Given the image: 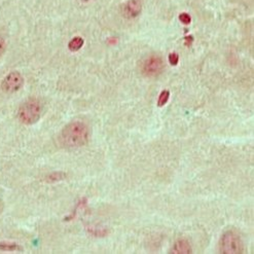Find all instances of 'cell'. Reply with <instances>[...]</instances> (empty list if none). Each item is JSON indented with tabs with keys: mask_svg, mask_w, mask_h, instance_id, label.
I'll return each mask as SVG.
<instances>
[{
	"mask_svg": "<svg viewBox=\"0 0 254 254\" xmlns=\"http://www.w3.org/2000/svg\"><path fill=\"white\" fill-rule=\"evenodd\" d=\"M89 138V127L81 121H74L65 126L60 135L61 143L67 148H78L86 145Z\"/></svg>",
	"mask_w": 254,
	"mask_h": 254,
	"instance_id": "6da1fadb",
	"label": "cell"
},
{
	"mask_svg": "<svg viewBox=\"0 0 254 254\" xmlns=\"http://www.w3.org/2000/svg\"><path fill=\"white\" fill-rule=\"evenodd\" d=\"M41 116V104L35 98L28 99L19 108V120L25 125L37 123Z\"/></svg>",
	"mask_w": 254,
	"mask_h": 254,
	"instance_id": "7a4b0ae2",
	"label": "cell"
},
{
	"mask_svg": "<svg viewBox=\"0 0 254 254\" xmlns=\"http://www.w3.org/2000/svg\"><path fill=\"white\" fill-rule=\"evenodd\" d=\"M219 250L222 254H240L243 253L244 246L241 238L235 232H225L219 241Z\"/></svg>",
	"mask_w": 254,
	"mask_h": 254,
	"instance_id": "3957f363",
	"label": "cell"
},
{
	"mask_svg": "<svg viewBox=\"0 0 254 254\" xmlns=\"http://www.w3.org/2000/svg\"><path fill=\"white\" fill-rule=\"evenodd\" d=\"M164 69V61L157 55H152L148 57L141 66V71L146 76L152 77V76H158L162 73Z\"/></svg>",
	"mask_w": 254,
	"mask_h": 254,
	"instance_id": "277c9868",
	"label": "cell"
},
{
	"mask_svg": "<svg viewBox=\"0 0 254 254\" xmlns=\"http://www.w3.org/2000/svg\"><path fill=\"white\" fill-rule=\"evenodd\" d=\"M23 83H24V78L22 74L18 71H12L4 77L1 83V87H2V90L5 91L6 93H15V92H18L23 87Z\"/></svg>",
	"mask_w": 254,
	"mask_h": 254,
	"instance_id": "5b68a950",
	"label": "cell"
},
{
	"mask_svg": "<svg viewBox=\"0 0 254 254\" xmlns=\"http://www.w3.org/2000/svg\"><path fill=\"white\" fill-rule=\"evenodd\" d=\"M123 11L126 18H137L142 11V0H128L124 5Z\"/></svg>",
	"mask_w": 254,
	"mask_h": 254,
	"instance_id": "8992f818",
	"label": "cell"
},
{
	"mask_svg": "<svg viewBox=\"0 0 254 254\" xmlns=\"http://www.w3.org/2000/svg\"><path fill=\"white\" fill-rule=\"evenodd\" d=\"M171 253L174 254H190L192 253V248L190 246V244L189 243V241L187 240H178L177 242H175V244L173 245L172 249H171Z\"/></svg>",
	"mask_w": 254,
	"mask_h": 254,
	"instance_id": "52a82bcc",
	"label": "cell"
},
{
	"mask_svg": "<svg viewBox=\"0 0 254 254\" xmlns=\"http://www.w3.org/2000/svg\"><path fill=\"white\" fill-rule=\"evenodd\" d=\"M83 44H84L83 38H81L79 36H76V37L72 38L71 40L69 41L68 49L71 51V52H77V51H79L82 48Z\"/></svg>",
	"mask_w": 254,
	"mask_h": 254,
	"instance_id": "ba28073f",
	"label": "cell"
},
{
	"mask_svg": "<svg viewBox=\"0 0 254 254\" xmlns=\"http://www.w3.org/2000/svg\"><path fill=\"white\" fill-rule=\"evenodd\" d=\"M169 98H170V92L167 91V90L163 91V92L160 94V97H159L158 106H159V107H162V106H164L165 104H167V102L169 101Z\"/></svg>",
	"mask_w": 254,
	"mask_h": 254,
	"instance_id": "9c48e42d",
	"label": "cell"
},
{
	"mask_svg": "<svg viewBox=\"0 0 254 254\" xmlns=\"http://www.w3.org/2000/svg\"><path fill=\"white\" fill-rule=\"evenodd\" d=\"M0 250L3 251H18L21 250L20 246L15 243H0Z\"/></svg>",
	"mask_w": 254,
	"mask_h": 254,
	"instance_id": "30bf717a",
	"label": "cell"
},
{
	"mask_svg": "<svg viewBox=\"0 0 254 254\" xmlns=\"http://www.w3.org/2000/svg\"><path fill=\"white\" fill-rule=\"evenodd\" d=\"M179 20H180V22L182 24L189 25L191 22V17L187 12H182V13H180V15H179Z\"/></svg>",
	"mask_w": 254,
	"mask_h": 254,
	"instance_id": "8fae6325",
	"label": "cell"
},
{
	"mask_svg": "<svg viewBox=\"0 0 254 254\" xmlns=\"http://www.w3.org/2000/svg\"><path fill=\"white\" fill-rule=\"evenodd\" d=\"M169 62H170V64L172 66H176L179 62V56L178 54L176 53H171L170 55H169Z\"/></svg>",
	"mask_w": 254,
	"mask_h": 254,
	"instance_id": "7c38bea8",
	"label": "cell"
},
{
	"mask_svg": "<svg viewBox=\"0 0 254 254\" xmlns=\"http://www.w3.org/2000/svg\"><path fill=\"white\" fill-rule=\"evenodd\" d=\"M5 51V41L4 39L0 36V56H1Z\"/></svg>",
	"mask_w": 254,
	"mask_h": 254,
	"instance_id": "4fadbf2b",
	"label": "cell"
},
{
	"mask_svg": "<svg viewBox=\"0 0 254 254\" xmlns=\"http://www.w3.org/2000/svg\"><path fill=\"white\" fill-rule=\"evenodd\" d=\"M91 1H94V0H82V2H91Z\"/></svg>",
	"mask_w": 254,
	"mask_h": 254,
	"instance_id": "5bb4252c",
	"label": "cell"
}]
</instances>
